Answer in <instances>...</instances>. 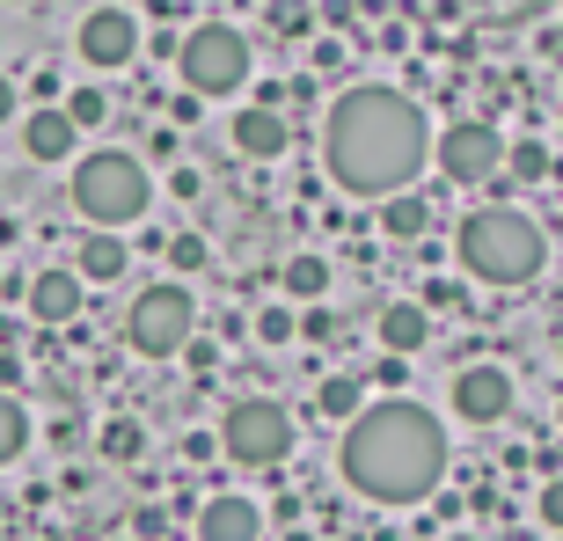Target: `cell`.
<instances>
[{"instance_id": "836d02e7", "label": "cell", "mask_w": 563, "mask_h": 541, "mask_svg": "<svg viewBox=\"0 0 563 541\" xmlns=\"http://www.w3.org/2000/svg\"><path fill=\"white\" fill-rule=\"evenodd\" d=\"M454 541H468V534H454Z\"/></svg>"}, {"instance_id": "7402d4cb", "label": "cell", "mask_w": 563, "mask_h": 541, "mask_svg": "<svg viewBox=\"0 0 563 541\" xmlns=\"http://www.w3.org/2000/svg\"><path fill=\"white\" fill-rule=\"evenodd\" d=\"M59 110H66V125L81 132V125H103V110H110V103H103V88H74Z\"/></svg>"}, {"instance_id": "1f68e13d", "label": "cell", "mask_w": 563, "mask_h": 541, "mask_svg": "<svg viewBox=\"0 0 563 541\" xmlns=\"http://www.w3.org/2000/svg\"><path fill=\"white\" fill-rule=\"evenodd\" d=\"M286 541H314V534H300V527H286Z\"/></svg>"}, {"instance_id": "9a60e30c", "label": "cell", "mask_w": 563, "mask_h": 541, "mask_svg": "<svg viewBox=\"0 0 563 541\" xmlns=\"http://www.w3.org/2000/svg\"><path fill=\"white\" fill-rule=\"evenodd\" d=\"M22 154H30V162H66V154H74V125H66L59 103H44V110L22 118Z\"/></svg>"}, {"instance_id": "ba28073f", "label": "cell", "mask_w": 563, "mask_h": 541, "mask_svg": "<svg viewBox=\"0 0 563 541\" xmlns=\"http://www.w3.org/2000/svg\"><path fill=\"white\" fill-rule=\"evenodd\" d=\"M432 154H439V176H454V184H498V168H505V140H498V125H483V118L446 125L432 140Z\"/></svg>"}, {"instance_id": "4dcf8cb0", "label": "cell", "mask_w": 563, "mask_h": 541, "mask_svg": "<svg viewBox=\"0 0 563 541\" xmlns=\"http://www.w3.org/2000/svg\"><path fill=\"white\" fill-rule=\"evenodd\" d=\"M8 118H15V81L0 74V125H8Z\"/></svg>"}, {"instance_id": "cb8c5ba5", "label": "cell", "mask_w": 563, "mask_h": 541, "mask_svg": "<svg viewBox=\"0 0 563 541\" xmlns=\"http://www.w3.org/2000/svg\"><path fill=\"white\" fill-rule=\"evenodd\" d=\"M256 336H264L272 352H278V344H292V308H286V300H272V308H256Z\"/></svg>"}, {"instance_id": "6da1fadb", "label": "cell", "mask_w": 563, "mask_h": 541, "mask_svg": "<svg viewBox=\"0 0 563 541\" xmlns=\"http://www.w3.org/2000/svg\"><path fill=\"white\" fill-rule=\"evenodd\" d=\"M432 154V125L402 88H352L330 103L322 125V168L352 198H396Z\"/></svg>"}, {"instance_id": "ffe728a7", "label": "cell", "mask_w": 563, "mask_h": 541, "mask_svg": "<svg viewBox=\"0 0 563 541\" xmlns=\"http://www.w3.org/2000/svg\"><path fill=\"white\" fill-rule=\"evenodd\" d=\"M286 292L292 300H322V292H330V264H322V256H292L286 264Z\"/></svg>"}, {"instance_id": "83f0119b", "label": "cell", "mask_w": 563, "mask_h": 541, "mask_svg": "<svg viewBox=\"0 0 563 541\" xmlns=\"http://www.w3.org/2000/svg\"><path fill=\"white\" fill-rule=\"evenodd\" d=\"M168 190H176V198H198L206 176H198V168H168Z\"/></svg>"}, {"instance_id": "3957f363", "label": "cell", "mask_w": 563, "mask_h": 541, "mask_svg": "<svg viewBox=\"0 0 563 541\" xmlns=\"http://www.w3.org/2000/svg\"><path fill=\"white\" fill-rule=\"evenodd\" d=\"M454 250H461V264H468V278H483V286H527V278L549 264V234L534 228L520 206H483V212L461 220Z\"/></svg>"}, {"instance_id": "d4e9b609", "label": "cell", "mask_w": 563, "mask_h": 541, "mask_svg": "<svg viewBox=\"0 0 563 541\" xmlns=\"http://www.w3.org/2000/svg\"><path fill=\"white\" fill-rule=\"evenodd\" d=\"M168 264L176 270H206V242H198V234H168Z\"/></svg>"}, {"instance_id": "4316f807", "label": "cell", "mask_w": 563, "mask_h": 541, "mask_svg": "<svg viewBox=\"0 0 563 541\" xmlns=\"http://www.w3.org/2000/svg\"><path fill=\"white\" fill-rule=\"evenodd\" d=\"M542 527H556V534H563V476L542 483Z\"/></svg>"}, {"instance_id": "484cf974", "label": "cell", "mask_w": 563, "mask_h": 541, "mask_svg": "<svg viewBox=\"0 0 563 541\" xmlns=\"http://www.w3.org/2000/svg\"><path fill=\"white\" fill-rule=\"evenodd\" d=\"M461 300H468V292H461L454 278H432V286H424V300H418V308L432 314V308H461Z\"/></svg>"}, {"instance_id": "f546056e", "label": "cell", "mask_w": 563, "mask_h": 541, "mask_svg": "<svg viewBox=\"0 0 563 541\" xmlns=\"http://www.w3.org/2000/svg\"><path fill=\"white\" fill-rule=\"evenodd\" d=\"M15 388H22V358L0 352V396H15Z\"/></svg>"}, {"instance_id": "5bb4252c", "label": "cell", "mask_w": 563, "mask_h": 541, "mask_svg": "<svg viewBox=\"0 0 563 541\" xmlns=\"http://www.w3.org/2000/svg\"><path fill=\"white\" fill-rule=\"evenodd\" d=\"M424 336H432V314H424L418 300H388V308H380V352L388 358L424 352Z\"/></svg>"}, {"instance_id": "277c9868", "label": "cell", "mask_w": 563, "mask_h": 541, "mask_svg": "<svg viewBox=\"0 0 563 541\" xmlns=\"http://www.w3.org/2000/svg\"><path fill=\"white\" fill-rule=\"evenodd\" d=\"M146 198H154V184H146L140 154L96 146V154L74 162V206H81V220H96V228H132L146 212Z\"/></svg>"}, {"instance_id": "ac0fdd59", "label": "cell", "mask_w": 563, "mask_h": 541, "mask_svg": "<svg viewBox=\"0 0 563 541\" xmlns=\"http://www.w3.org/2000/svg\"><path fill=\"white\" fill-rule=\"evenodd\" d=\"M96 446H103V461H118V468H132V461L146 454V432H140V417H110Z\"/></svg>"}, {"instance_id": "44dd1931", "label": "cell", "mask_w": 563, "mask_h": 541, "mask_svg": "<svg viewBox=\"0 0 563 541\" xmlns=\"http://www.w3.org/2000/svg\"><path fill=\"white\" fill-rule=\"evenodd\" d=\"M22 439H30V417H22L15 396H0V461H15V454H22Z\"/></svg>"}, {"instance_id": "603a6c76", "label": "cell", "mask_w": 563, "mask_h": 541, "mask_svg": "<svg viewBox=\"0 0 563 541\" xmlns=\"http://www.w3.org/2000/svg\"><path fill=\"white\" fill-rule=\"evenodd\" d=\"M505 162H512L520 184H534V176H549V146L542 140H520V146H505Z\"/></svg>"}, {"instance_id": "f1b7e54d", "label": "cell", "mask_w": 563, "mask_h": 541, "mask_svg": "<svg viewBox=\"0 0 563 541\" xmlns=\"http://www.w3.org/2000/svg\"><path fill=\"white\" fill-rule=\"evenodd\" d=\"M198 103H206V96H190V88H184V96L168 103V118H176V125H198Z\"/></svg>"}, {"instance_id": "30bf717a", "label": "cell", "mask_w": 563, "mask_h": 541, "mask_svg": "<svg viewBox=\"0 0 563 541\" xmlns=\"http://www.w3.org/2000/svg\"><path fill=\"white\" fill-rule=\"evenodd\" d=\"M454 410L468 417V424H498V417L512 410V374H505V366H461L454 374Z\"/></svg>"}, {"instance_id": "7a4b0ae2", "label": "cell", "mask_w": 563, "mask_h": 541, "mask_svg": "<svg viewBox=\"0 0 563 541\" xmlns=\"http://www.w3.org/2000/svg\"><path fill=\"white\" fill-rule=\"evenodd\" d=\"M336 468H344V483L358 498H374V505H424L439 490V476H446V432L410 396H388L352 417Z\"/></svg>"}, {"instance_id": "2e32d148", "label": "cell", "mask_w": 563, "mask_h": 541, "mask_svg": "<svg viewBox=\"0 0 563 541\" xmlns=\"http://www.w3.org/2000/svg\"><path fill=\"white\" fill-rule=\"evenodd\" d=\"M125 234H81V270H74V278H81V286H110V278H118V270H125Z\"/></svg>"}, {"instance_id": "8fae6325", "label": "cell", "mask_w": 563, "mask_h": 541, "mask_svg": "<svg viewBox=\"0 0 563 541\" xmlns=\"http://www.w3.org/2000/svg\"><path fill=\"white\" fill-rule=\"evenodd\" d=\"M198 541H264V505L256 498H206L198 505Z\"/></svg>"}, {"instance_id": "5b68a950", "label": "cell", "mask_w": 563, "mask_h": 541, "mask_svg": "<svg viewBox=\"0 0 563 541\" xmlns=\"http://www.w3.org/2000/svg\"><path fill=\"white\" fill-rule=\"evenodd\" d=\"M250 37L234 22H198L184 44H176V74H184L190 96H234L250 81Z\"/></svg>"}, {"instance_id": "d6a6232c", "label": "cell", "mask_w": 563, "mask_h": 541, "mask_svg": "<svg viewBox=\"0 0 563 541\" xmlns=\"http://www.w3.org/2000/svg\"><path fill=\"white\" fill-rule=\"evenodd\" d=\"M0 286H8V270H0Z\"/></svg>"}, {"instance_id": "d6986e66", "label": "cell", "mask_w": 563, "mask_h": 541, "mask_svg": "<svg viewBox=\"0 0 563 541\" xmlns=\"http://www.w3.org/2000/svg\"><path fill=\"white\" fill-rule=\"evenodd\" d=\"M314 410H322V417H344V424H352V417L366 410V402H358V374H330L322 388H314Z\"/></svg>"}, {"instance_id": "52a82bcc", "label": "cell", "mask_w": 563, "mask_h": 541, "mask_svg": "<svg viewBox=\"0 0 563 541\" xmlns=\"http://www.w3.org/2000/svg\"><path fill=\"white\" fill-rule=\"evenodd\" d=\"M190 322H198L190 292L176 286V278H162V286H146L140 300H132L125 336H132V352H146V358H176L190 344Z\"/></svg>"}, {"instance_id": "9c48e42d", "label": "cell", "mask_w": 563, "mask_h": 541, "mask_svg": "<svg viewBox=\"0 0 563 541\" xmlns=\"http://www.w3.org/2000/svg\"><path fill=\"white\" fill-rule=\"evenodd\" d=\"M74 44H81L88 66H125V59H140V22H132L125 8H96Z\"/></svg>"}, {"instance_id": "7c38bea8", "label": "cell", "mask_w": 563, "mask_h": 541, "mask_svg": "<svg viewBox=\"0 0 563 541\" xmlns=\"http://www.w3.org/2000/svg\"><path fill=\"white\" fill-rule=\"evenodd\" d=\"M292 146V125L278 118L272 103H250V110H234V154H250V162H278Z\"/></svg>"}, {"instance_id": "8992f818", "label": "cell", "mask_w": 563, "mask_h": 541, "mask_svg": "<svg viewBox=\"0 0 563 541\" xmlns=\"http://www.w3.org/2000/svg\"><path fill=\"white\" fill-rule=\"evenodd\" d=\"M220 446H228L242 468H278V461L292 454V410L272 396H250V402H234L228 424H220Z\"/></svg>"}, {"instance_id": "4fadbf2b", "label": "cell", "mask_w": 563, "mask_h": 541, "mask_svg": "<svg viewBox=\"0 0 563 541\" xmlns=\"http://www.w3.org/2000/svg\"><path fill=\"white\" fill-rule=\"evenodd\" d=\"M30 314H37L44 330L74 322V314H81V278H74V270H37V278H30Z\"/></svg>"}, {"instance_id": "e0dca14e", "label": "cell", "mask_w": 563, "mask_h": 541, "mask_svg": "<svg viewBox=\"0 0 563 541\" xmlns=\"http://www.w3.org/2000/svg\"><path fill=\"white\" fill-rule=\"evenodd\" d=\"M432 228V206H424L418 190H396V198H380V234H396V242H418Z\"/></svg>"}]
</instances>
